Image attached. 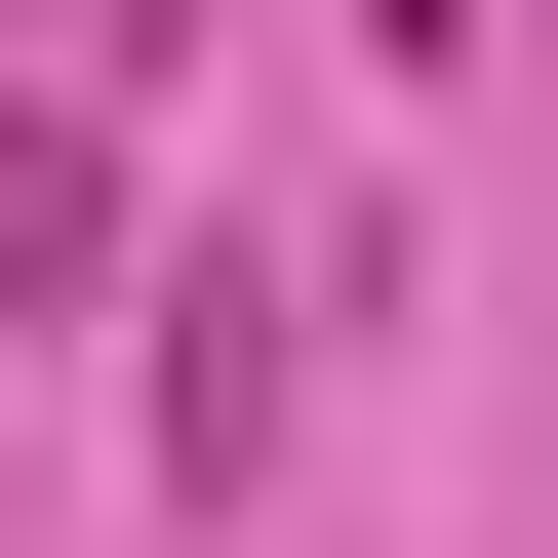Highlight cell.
Segmentation results:
<instances>
[{"instance_id": "6da1fadb", "label": "cell", "mask_w": 558, "mask_h": 558, "mask_svg": "<svg viewBox=\"0 0 558 558\" xmlns=\"http://www.w3.org/2000/svg\"><path fill=\"white\" fill-rule=\"evenodd\" d=\"M81 240H120V160H81V120H0V319H81Z\"/></svg>"}, {"instance_id": "7a4b0ae2", "label": "cell", "mask_w": 558, "mask_h": 558, "mask_svg": "<svg viewBox=\"0 0 558 558\" xmlns=\"http://www.w3.org/2000/svg\"><path fill=\"white\" fill-rule=\"evenodd\" d=\"M40 40H160V0H40Z\"/></svg>"}, {"instance_id": "3957f363", "label": "cell", "mask_w": 558, "mask_h": 558, "mask_svg": "<svg viewBox=\"0 0 558 558\" xmlns=\"http://www.w3.org/2000/svg\"><path fill=\"white\" fill-rule=\"evenodd\" d=\"M399 40H478V0H399Z\"/></svg>"}]
</instances>
